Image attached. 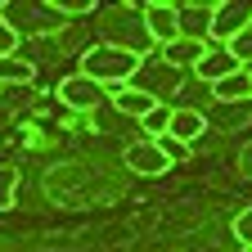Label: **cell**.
I'll list each match as a JSON object with an SVG mask.
<instances>
[{
	"instance_id": "cell-3",
	"label": "cell",
	"mask_w": 252,
	"mask_h": 252,
	"mask_svg": "<svg viewBox=\"0 0 252 252\" xmlns=\"http://www.w3.org/2000/svg\"><path fill=\"white\" fill-rule=\"evenodd\" d=\"M180 81H185V72H176V68H167V63L162 59H140V68H135V77H131V86L135 90H144L149 94V99H158V104H162L167 99V94H176L180 90Z\"/></svg>"
},
{
	"instance_id": "cell-20",
	"label": "cell",
	"mask_w": 252,
	"mask_h": 252,
	"mask_svg": "<svg viewBox=\"0 0 252 252\" xmlns=\"http://www.w3.org/2000/svg\"><path fill=\"white\" fill-rule=\"evenodd\" d=\"M50 14L81 18V14H94V0H50Z\"/></svg>"
},
{
	"instance_id": "cell-16",
	"label": "cell",
	"mask_w": 252,
	"mask_h": 252,
	"mask_svg": "<svg viewBox=\"0 0 252 252\" xmlns=\"http://www.w3.org/2000/svg\"><path fill=\"white\" fill-rule=\"evenodd\" d=\"M225 50H230V59L239 63V68H248V72H252V27H243L239 36H230V41H225Z\"/></svg>"
},
{
	"instance_id": "cell-10",
	"label": "cell",
	"mask_w": 252,
	"mask_h": 252,
	"mask_svg": "<svg viewBox=\"0 0 252 252\" xmlns=\"http://www.w3.org/2000/svg\"><path fill=\"white\" fill-rule=\"evenodd\" d=\"M230 72H239V63L230 59V50H225V45H207V54L198 59V68H194V77H198V81H207V86L225 81Z\"/></svg>"
},
{
	"instance_id": "cell-14",
	"label": "cell",
	"mask_w": 252,
	"mask_h": 252,
	"mask_svg": "<svg viewBox=\"0 0 252 252\" xmlns=\"http://www.w3.org/2000/svg\"><path fill=\"white\" fill-rule=\"evenodd\" d=\"M108 99H113V104H117L126 117H135V122H140L144 113H153V108H158V99H149V94H144V90H135V86H122V90H113Z\"/></svg>"
},
{
	"instance_id": "cell-11",
	"label": "cell",
	"mask_w": 252,
	"mask_h": 252,
	"mask_svg": "<svg viewBox=\"0 0 252 252\" xmlns=\"http://www.w3.org/2000/svg\"><path fill=\"white\" fill-rule=\"evenodd\" d=\"M207 54V45H198V41H185V36H176L171 45H162L158 50V59L167 63V68H176V72H189V68H198V59Z\"/></svg>"
},
{
	"instance_id": "cell-12",
	"label": "cell",
	"mask_w": 252,
	"mask_h": 252,
	"mask_svg": "<svg viewBox=\"0 0 252 252\" xmlns=\"http://www.w3.org/2000/svg\"><path fill=\"white\" fill-rule=\"evenodd\" d=\"M243 99H252V77H248V68H239L225 81L212 86V104H243Z\"/></svg>"
},
{
	"instance_id": "cell-2",
	"label": "cell",
	"mask_w": 252,
	"mask_h": 252,
	"mask_svg": "<svg viewBox=\"0 0 252 252\" xmlns=\"http://www.w3.org/2000/svg\"><path fill=\"white\" fill-rule=\"evenodd\" d=\"M104 45H117L135 59H149L158 45L149 41L144 32V18H140V5H113L104 9Z\"/></svg>"
},
{
	"instance_id": "cell-13",
	"label": "cell",
	"mask_w": 252,
	"mask_h": 252,
	"mask_svg": "<svg viewBox=\"0 0 252 252\" xmlns=\"http://www.w3.org/2000/svg\"><path fill=\"white\" fill-rule=\"evenodd\" d=\"M203 117H207V126L216 122V126H225V131H239V126L252 117V99H243V104H212Z\"/></svg>"
},
{
	"instance_id": "cell-17",
	"label": "cell",
	"mask_w": 252,
	"mask_h": 252,
	"mask_svg": "<svg viewBox=\"0 0 252 252\" xmlns=\"http://www.w3.org/2000/svg\"><path fill=\"white\" fill-rule=\"evenodd\" d=\"M167 122H171V108H167V104H158L153 113H144V117H140L144 135H153V140H158V135H167Z\"/></svg>"
},
{
	"instance_id": "cell-1",
	"label": "cell",
	"mask_w": 252,
	"mask_h": 252,
	"mask_svg": "<svg viewBox=\"0 0 252 252\" xmlns=\"http://www.w3.org/2000/svg\"><path fill=\"white\" fill-rule=\"evenodd\" d=\"M135 68H140L135 54H126V50H117V45H104V41L90 45V50L81 54V77L94 81V86H104L108 94L122 90V86H131Z\"/></svg>"
},
{
	"instance_id": "cell-8",
	"label": "cell",
	"mask_w": 252,
	"mask_h": 252,
	"mask_svg": "<svg viewBox=\"0 0 252 252\" xmlns=\"http://www.w3.org/2000/svg\"><path fill=\"white\" fill-rule=\"evenodd\" d=\"M167 135L194 149V140H198V135H207V117H203V108H194V104H185V108H171Z\"/></svg>"
},
{
	"instance_id": "cell-19",
	"label": "cell",
	"mask_w": 252,
	"mask_h": 252,
	"mask_svg": "<svg viewBox=\"0 0 252 252\" xmlns=\"http://www.w3.org/2000/svg\"><path fill=\"white\" fill-rule=\"evenodd\" d=\"M18 198V171L14 167H0V212H9Z\"/></svg>"
},
{
	"instance_id": "cell-5",
	"label": "cell",
	"mask_w": 252,
	"mask_h": 252,
	"mask_svg": "<svg viewBox=\"0 0 252 252\" xmlns=\"http://www.w3.org/2000/svg\"><path fill=\"white\" fill-rule=\"evenodd\" d=\"M243 27H252V0H225V5H216L212 9V45H225Z\"/></svg>"
},
{
	"instance_id": "cell-7",
	"label": "cell",
	"mask_w": 252,
	"mask_h": 252,
	"mask_svg": "<svg viewBox=\"0 0 252 252\" xmlns=\"http://www.w3.org/2000/svg\"><path fill=\"white\" fill-rule=\"evenodd\" d=\"M212 9L216 5H180L176 9V27L185 41H198V45H212Z\"/></svg>"
},
{
	"instance_id": "cell-6",
	"label": "cell",
	"mask_w": 252,
	"mask_h": 252,
	"mask_svg": "<svg viewBox=\"0 0 252 252\" xmlns=\"http://www.w3.org/2000/svg\"><path fill=\"white\" fill-rule=\"evenodd\" d=\"M176 9L180 5H167V0H149V5H140V18H144V32H149V41L162 50L180 36V27H176Z\"/></svg>"
},
{
	"instance_id": "cell-18",
	"label": "cell",
	"mask_w": 252,
	"mask_h": 252,
	"mask_svg": "<svg viewBox=\"0 0 252 252\" xmlns=\"http://www.w3.org/2000/svg\"><path fill=\"white\" fill-rule=\"evenodd\" d=\"M18 41H23V32L5 18V9H0V59H9V54H18Z\"/></svg>"
},
{
	"instance_id": "cell-24",
	"label": "cell",
	"mask_w": 252,
	"mask_h": 252,
	"mask_svg": "<svg viewBox=\"0 0 252 252\" xmlns=\"http://www.w3.org/2000/svg\"><path fill=\"white\" fill-rule=\"evenodd\" d=\"M248 77H252V72H248Z\"/></svg>"
},
{
	"instance_id": "cell-15",
	"label": "cell",
	"mask_w": 252,
	"mask_h": 252,
	"mask_svg": "<svg viewBox=\"0 0 252 252\" xmlns=\"http://www.w3.org/2000/svg\"><path fill=\"white\" fill-rule=\"evenodd\" d=\"M32 81H36V63H27L18 54L0 59V86H32Z\"/></svg>"
},
{
	"instance_id": "cell-9",
	"label": "cell",
	"mask_w": 252,
	"mask_h": 252,
	"mask_svg": "<svg viewBox=\"0 0 252 252\" xmlns=\"http://www.w3.org/2000/svg\"><path fill=\"white\" fill-rule=\"evenodd\" d=\"M126 167H131L135 176H149V180L171 171V162H167L162 153H158V144H153V140H140V144H131V149H126Z\"/></svg>"
},
{
	"instance_id": "cell-4",
	"label": "cell",
	"mask_w": 252,
	"mask_h": 252,
	"mask_svg": "<svg viewBox=\"0 0 252 252\" xmlns=\"http://www.w3.org/2000/svg\"><path fill=\"white\" fill-rule=\"evenodd\" d=\"M54 94H59V104H63V108H72V113H94V108L108 99V90H104V86H94V81H86L81 72L63 77Z\"/></svg>"
},
{
	"instance_id": "cell-21",
	"label": "cell",
	"mask_w": 252,
	"mask_h": 252,
	"mask_svg": "<svg viewBox=\"0 0 252 252\" xmlns=\"http://www.w3.org/2000/svg\"><path fill=\"white\" fill-rule=\"evenodd\" d=\"M153 144H158V153H162L167 162H180V158L189 153V144H180V140H171V135H158Z\"/></svg>"
},
{
	"instance_id": "cell-22",
	"label": "cell",
	"mask_w": 252,
	"mask_h": 252,
	"mask_svg": "<svg viewBox=\"0 0 252 252\" xmlns=\"http://www.w3.org/2000/svg\"><path fill=\"white\" fill-rule=\"evenodd\" d=\"M234 239H239V248H252V207H243L234 216Z\"/></svg>"
},
{
	"instance_id": "cell-23",
	"label": "cell",
	"mask_w": 252,
	"mask_h": 252,
	"mask_svg": "<svg viewBox=\"0 0 252 252\" xmlns=\"http://www.w3.org/2000/svg\"><path fill=\"white\" fill-rule=\"evenodd\" d=\"M0 90H5V86H0Z\"/></svg>"
}]
</instances>
